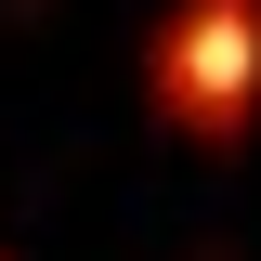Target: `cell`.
I'll return each instance as SVG.
<instances>
[{
	"label": "cell",
	"mask_w": 261,
	"mask_h": 261,
	"mask_svg": "<svg viewBox=\"0 0 261 261\" xmlns=\"http://www.w3.org/2000/svg\"><path fill=\"white\" fill-rule=\"evenodd\" d=\"M144 92H157V118L196 130V144L248 130V105H261V0H183L170 39L144 53Z\"/></svg>",
	"instance_id": "cell-1"
}]
</instances>
